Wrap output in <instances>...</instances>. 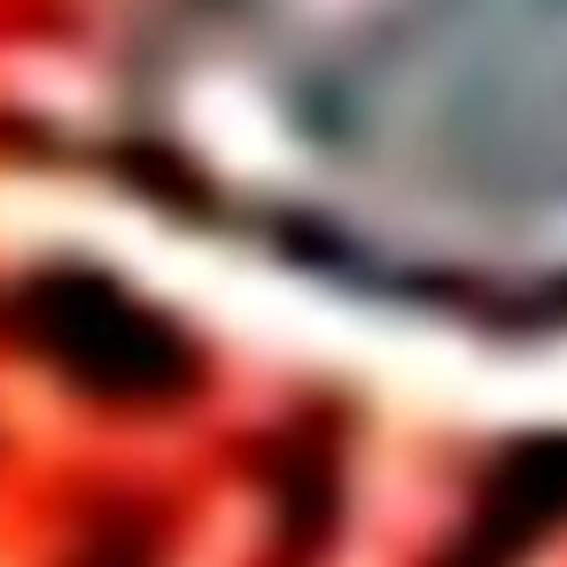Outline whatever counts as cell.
Masks as SVG:
<instances>
[{
	"mask_svg": "<svg viewBox=\"0 0 567 567\" xmlns=\"http://www.w3.org/2000/svg\"><path fill=\"white\" fill-rule=\"evenodd\" d=\"M24 319L79 381L117 389V396H156V389H179L195 373L179 327L164 311H148L141 296H125L110 272H86V265L40 272L24 288Z\"/></svg>",
	"mask_w": 567,
	"mask_h": 567,
	"instance_id": "6da1fadb",
	"label": "cell"
}]
</instances>
